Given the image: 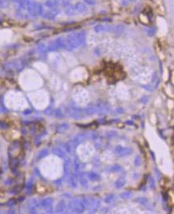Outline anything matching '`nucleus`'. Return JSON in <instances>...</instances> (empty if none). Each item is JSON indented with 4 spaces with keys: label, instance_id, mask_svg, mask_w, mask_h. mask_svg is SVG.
Instances as JSON below:
<instances>
[{
    "label": "nucleus",
    "instance_id": "f03ea898",
    "mask_svg": "<svg viewBox=\"0 0 174 214\" xmlns=\"http://www.w3.org/2000/svg\"><path fill=\"white\" fill-rule=\"evenodd\" d=\"M85 205H84V201H80L79 199H76L73 201V202L71 205V209L72 210L75 212V213H82L83 211L85 209Z\"/></svg>",
    "mask_w": 174,
    "mask_h": 214
},
{
    "label": "nucleus",
    "instance_id": "a211bd4d",
    "mask_svg": "<svg viewBox=\"0 0 174 214\" xmlns=\"http://www.w3.org/2000/svg\"><path fill=\"white\" fill-rule=\"evenodd\" d=\"M69 183H70V185H72V187H76V185H77V181H76V177H75L74 176L70 177Z\"/></svg>",
    "mask_w": 174,
    "mask_h": 214
},
{
    "label": "nucleus",
    "instance_id": "39448f33",
    "mask_svg": "<svg viewBox=\"0 0 174 214\" xmlns=\"http://www.w3.org/2000/svg\"><path fill=\"white\" fill-rule=\"evenodd\" d=\"M19 165V160L17 157H11V160L9 161V165L11 171L14 173H16V172H17V169Z\"/></svg>",
    "mask_w": 174,
    "mask_h": 214
},
{
    "label": "nucleus",
    "instance_id": "f257e3e1",
    "mask_svg": "<svg viewBox=\"0 0 174 214\" xmlns=\"http://www.w3.org/2000/svg\"><path fill=\"white\" fill-rule=\"evenodd\" d=\"M85 33L84 31L78 33H72L67 36L66 42H64V46L66 50H73L85 42Z\"/></svg>",
    "mask_w": 174,
    "mask_h": 214
},
{
    "label": "nucleus",
    "instance_id": "393cba45",
    "mask_svg": "<svg viewBox=\"0 0 174 214\" xmlns=\"http://www.w3.org/2000/svg\"><path fill=\"white\" fill-rule=\"evenodd\" d=\"M120 169H121V167L120 166V165H114V166H112V172H119Z\"/></svg>",
    "mask_w": 174,
    "mask_h": 214
},
{
    "label": "nucleus",
    "instance_id": "bb28decb",
    "mask_svg": "<svg viewBox=\"0 0 174 214\" xmlns=\"http://www.w3.org/2000/svg\"><path fill=\"white\" fill-rule=\"evenodd\" d=\"M15 205V201L14 199L10 200V201L7 202V205H9V206H13V205Z\"/></svg>",
    "mask_w": 174,
    "mask_h": 214
},
{
    "label": "nucleus",
    "instance_id": "9d476101",
    "mask_svg": "<svg viewBox=\"0 0 174 214\" xmlns=\"http://www.w3.org/2000/svg\"><path fill=\"white\" fill-rule=\"evenodd\" d=\"M65 13L66 15H73L76 14V12H75V9H74V6L72 5H68L67 7H65Z\"/></svg>",
    "mask_w": 174,
    "mask_h": 214
},
{
    "label": "nucleus",
    "instance_id": "b1692460",
    "mask_svg": "<svg viewBox=\"0 0 174 214\" xmlns=\"http://www.w3.org/2000/svg\"><path fill=\"white\" fill-rule=\"evenodd\" d=\"M84 2L86 4H88V5L92 6V5H95V4H96V0H84Z\"/></svg>",
    "mask_w": 174,
    "mask_h": 214
},
{
    "label": "nucleus",
    "instance_id": "dca6fc26",
    "mask_svg": "<svg viewBox=\"0 0 174 214\" xmlns=\"http://www.w3.org/2000/svg\"><path fill=\"white\" fill-rule=\"evenodd\" d=\"M53 153L55 155H57V156L60 157H63L64 156V153L61 150V149L60 148H55L53 149Z\"/></svg>",
    "mask_w": 174,
    "mask_h": 214
},
{
    "label": "nucleus",
    "instance_id": "6ab92c4d",
    "mask_svg": "<svg viewBox=\"0 0 174 214\" xmlns=\"http://www.w3.org/2000/svg\"><path fill=\"white\" fill-rule=\"evenodd\" d=\"M136 201L138 203L140 204V205H147L148 204H149V201H148V200L146 198H143V197H142V198L137 199Z\"/></svg>",
    "mask_w": 174,
    "mask_h": 214
},
{
    "label": "nucleus",
    "instance_id": "ddd939ff",
    "mask_svg": "<svg viewBox=\"0 0 174 214\" xmlns=\"http://www.w3.org/2000/svg\"><path fill=\"white\" fill-rule=\"evenodd\" d=\"M68 129V125H67V124H61V125H59L58 127H57V129H56V131H57L58 133H63L64 131H65V130H67Z\"/></svg>",
    "mask_w": 174,
    "mask_h": 214
},
{
    "label": "nucleus",
    "instance_id": "4be33fe9",
    "mask_svg": "<svg viewBox=\"0 0 174 214\" xmlns=\"http://www.w3.org/2000/svg\"><path fill=\"white\" fill-rule=\"evenodd\" d=\"M55 116L57 117V118H63V114H62V112H61V110H56L55 111Z\"/></svg>",
    "mask_w": 174,
    "mask_h": 214
},
{
    "label": "nucleus",
    "instance_id": "7ed1b4c3",
    "mask_svg": "<svg viewBox=\"0 0 174 214\" xmlns=\"http://www.w3.org/2000/svg\"><path fill=\"white\" fill-rule=\"evenodd\" d=\"M64 46V42L62 39V38H58L56 40H54L50 43V45L48 46L47 50L49 51H55L59 49H61L62 47Z\"/></svg>",
    "mask_w": 174,
    "mask_h": 214
},
{
    "label": "nucleus",
    "instance_id": "5701e85b",
    "mask_svg": "<svg viewBox=\"0 0 174 214\" xmlns=\"http://www.w3.org/2000/svg\"><path fill=\"white\" fill-rule=\"evenodd\" d=\"M0 128L3 129V130H6V129L8 128V125L6 122H3V121H0Z\"/></svg>",
    "mask_w": 174,
    "mask_h": 214
},
{
    "label": "nucleus",
    "instance_id": "cd10ccee",
    "mask_svg": "<svg viewBox=\"0 0 174 214\" xmlns=\"http://www.w3.org/2000/svg\"><path fill=\"white\" fill-rule=\"evenodd\" d=\"M141 164V160H140V157H137L136 159V165H140Z\"/></svg>",
    "mask_w": 174,
    "mask_h": 214
},
{
    "label": "nucleus",
    "instance_id": "c85d7f7f",
    "mask_svg": "<svg viewBox=\"0 0 174 214\" xmlns=\"http://www.w3.org/2000/svg\"><path fill=\"white\" fill-rule=\"evenodd\" d=\"M39 48L40 49V50H42V51H44L45 50V47H44V46H43V44H41V45H39Z\"/></svg>",
    "mask_w": 174,
    "mask_h": 214
},
{
    "label": "nucleus",
    "instance_id": "6e6552de",
    "mask_svg": "<svg viewBox=\"0 0 174 214\" xmlns=\"http://www.w3.org/2000/svg\"><path fill=\"white\" fill-rule=\"evenodd\" d=\"M20 149V143L19 142H15L11 144L9 148V156L10 157H13L14 154L17 150Z\"/></svg>",
    "mask_w": 174,
    "mask_h": 214
},
{
    "label": "nucleus",
    "instance_id": "2eb2a0df",
    "mask_svg": "<svg viewBox=\"0 0 174 214\" xmlns=\"http://www.w3.org/2000/svg\"><path fill=\"white\" fill-rule=\"evenodd\" d=\"M124 27L123 26H121V25H118V26H116V27H114L112 29V31H113L115 32V33H117V34H119V33H122L123 31H124Z\"/></svg>",
    "mask_w": 174,
    "mask_h": 214
},
{
    "label": "nucleus",
    "instance_id": "f8f14e48",
    "mask_svg": "<svg viewBox=\"0 0 174 214\" xmlns=\"http://www.w3.org/2000/svg\"><path fill=\"white\" fill-rule=\"evenodd\" d=\"M124 184H125V180L124 178H120L116 181L115 185H116V187L117 189H120V188L124 186Z\"/></svg>",
    "mask_w": 174,
    "mask_h": 214
},
{
    "label": "nucleus",
    "instance_id": "c756f323",
    "mask_svg": "<svg viewBox=\"0 0 174 214\" xmlns=\"http://www.w3.org/2000/svg\"><path fill=\"white\" fill-rule=\"evenodd\" d=\"M31 110H27L24 111V113H23V114H31Z\"/></svg>",
    "mask_w": 174,
    "mask_h": 214
},
{
    "label": "nucleus",
    "instance_id": "4468645a",
    "mask_svg": "<svg viewBox=\"0 0 174 214\" xmlns=\"http://www.w3.org/2000/svg\"><path fill=\"white\" fill-rule=\"evenodd\" d=\"M64 208H65V203L64 202V201H60L59 203L58 204L57 207H56V209L55 211L57 212V213H61L64 210Z\"/></svg>",
    "mask_w": 174,
    "mask_h": 214
},
{
    "label": "nucleus",
    "instance_id": "1a4fd4ad",
    "mask_svg": "<svg viewBox=\"0 0 174 214\" xmlns=\"http://www.w3.org/2000/svg\"><path fill=\"white\" fill-rule=\"evenodd\" d=\"M52 203H53V200L51 198H47V199L43 200V201L40 202V206L44 207L46 209V208H47V207L51 206Z\"/></svg>",
    "mask_w": 174,
    "mask_h": 214
},
{
    "label": "nucleus",
    "instance_id": "423d86ee",
    "mask_svg": "<svg viewBox=\"0 0 174 214\" xmlns=\"http://www.w3.org/2000/svg\"><path fill=\"white\" fill-rule=\"evenodd\" d=\"M112 29V27H111L108 25H96L94 27V30L96 33H103V32H109L111 31Z\"/></svg>",
    "mask_w": 174,
    "mask_h": 214
},
{
    "label": "nucleus",
    "instance_id": "412c9836",
    "mask_svg": "<svg viewBox=\"0 0 174 214\" xmlns=\"http://www.w3.org/2000/svg\"><path fill=\"white\" fill-rule=\"evenodd\" d=\"M113 197H114V196L113 195H108V196H107L106 197H105V202H107V203H110L111 201H112V200H113Z\"/></svg>",
    "mask_w": 174,
    "mask_h": 214
},
{
    "label": "nucleus",
    "instance_id": "a878e982",
    "mask_svg": "<svg viewBox=\"0 0 174 214\" xmlns=\"http://www.w3.org/2000/svg\"><path fill=\"white\" fill-rule=\"evenodd\" d=\"M149 185H150L151 189H154L155 188V181H154V180L152 178V177L150 178V180H149Z\"/></svg>",
    "mask_w": 174,
    "mask_h": 214
},
{
    "label": "nucleus",
    "instance_id": "aec40b11",
    "mask_svg": "<svg viewBox=\"0 0 174 214\" xmlns=\"http://www.w3.org/2000/svg\"><path fill=\"white\" fill-rule=\"evenodd\" d=\"M131 197H132V193L130 192H125V193H122V194L120 195V197L123 199H128V198H130Z\"/></svg>",
    "mask_w": 174,
    "mask_h": 214
},
{
    "label": "nucleus",
    "instance_id": "0eeeda50",
    "mask_svg": "<svg viewBox=\"0 0 174 214\" xmlns=\"http://www.w3.org/2000/svg\"><path fill=\"white\" fill-rule=\"evenodd\" d=\"M74 9H75V12H76V14H82V13H84V12L86 11L87 7L84 3L79 2V3H76L74 5Z\"/></svg>",
    "mask_w": 174,
    "mask_h": 214
},
{
    "label": "nucleus",
    "instance_id": "20e7f679",
    "mask_svg": "<svg viewBox=\"0 0 174 214\" xmlns=\"http://www.w3.org/2000/svg\"><path fill=\"white\" fill-rule=\"evenodd\" d=\"M115 153L118 156H125V155H128L132 153V149L128 148V147H120L117 146L116 149H115Z\"/></svg>",
    "mask_w": 174,
    "mask_h": 214
},
{
    "label": "nucleus",
    "instance_id": "f3484780",
    "mask_svg": "<svg viewBox=\"0 0 174 214\" xmlns=\"http://www.w3.org/2000/svg\"><path fill=\"white\" fill-rule=\"evenodd\" d=\"M47 154H48V151L47 150V149H43V150H41V151H40V152L39 153L37 158L39 160V159H42V158H43L44 157H46Z\"/></svg>",
    "mask_w": 174,
    "mask_h": 214
},
{
    "label": "nucleus",
    "instance_id": "9b49d317",
    "mask_svg": "<svg viewBox=\"0 0 174 214\" xmlns=\"http://www.w3.org/2000/svg\"><path fill=\"white\" fill-rule=\"evenodd\" d=\"M88 177V178L90 180H92V181H99L100 178V176H99L96 173H93V172L89 173Z\"/></svg>",
    "mask_w": 174,
    "mask_h": 214
}]
</instances>
